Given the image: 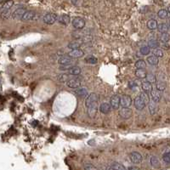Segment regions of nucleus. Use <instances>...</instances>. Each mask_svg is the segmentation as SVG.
<instances>
[{"mask_svg": "<svg viewBox=\"0 0 170 170\" xmlns=\"http://www.w3.org/2000/svg\"><path fill=\"white\" fill-rule=\"evenodd\" d=\"M99 100V97L95 93H91L85 100V106L88 108L94 104H96Z\"/></svg>", "mask_w": 170, "mask_h": 170, "instance_id": "obj_2", "label": "nucleus"}, {"mask_svg": "<svg viewBox=\"0 0 170 170\" xmlns=\"http://www.w3.org/2000/svg\"><path fill=\"white\" fill-rule=\"evenodd\" d=\"M148 46L151 48H157L160 46V43H159V42L157 39H151L148 42Z\"/></svg>", "mask_w": 170, "mask_h": 170, "instance_id": "obj_36", "label": "nucleus"}, {"mask_svg": "<svg viewBox=\"0 0 170 170\" xmlns=\"http://www.w3.org/2000/svg\"><path fill=\"white\" fill-rule=\"evenodd\" d=\"M139 97L145 102V104L147 105V104H149L150 103V96L148 95V93H146V92H145V91H143V92H141L140 93V94H139Z\"/></svg>", "mask_w": 170, "mask_h": 170, "instance_id": "obj_35", "label": "nucleus"}, {"mask_svg": "<svg viewBox=\"0 0 170 170\" xmlns=\"http://www.w3.org/2000/svg\"><path fill=\"white\" fill-rule=\"evenodd\" d=\"M59 21H60V23H61V24H63L65 26H67V25L70 24V22H72L71 21V19H70V16L67 15H61L60 17V19H59Z\"/></svg>", "mask_w": 170, "mask_h": 170, "instance_id": "obj_24", "label": "nucleus"}, {"mask_svg": "<svg viewBox=\"0 0 170 170\" xmlns=\"http://www.w3.org/2000/svg\"><path fill=\"white\" fill-rule=\"evenodd\" d=\"M140 54H143V55H147L150 54L151 52V48L149 46H144L142 48H140Z\"/></svg>", "mask_w": 170, "mask_h": 170, "instance_id": "obj_39", "label": "nucleus"}, {"mask_svg": "<svg viewBox=\"0 0 170 170\" xmlns=\"http://www.w3.org/2000/svg\"><path fill=\"white\" fill-rule=\"evenodd\" d=\"M35 12L34 11H32V10H27L25 12V14L23 15L21 20L24 21H31L33 20L34 17H35Z\"/></svg>", "mask_w": 170, "mask_h": 170, "instance_id": "obj_14", "label": "nucleus"}, {"mask_svg": "<svg viewBox=\"0 0 170 170\" xmlns=\"http://www.w3.org/2000/svg\"><path fill=\"white\" fill-rule=\"evenodd\" d=\"M161 91L157 90V89H152V91L151 92V100L155 102H159L162 99V94L160 93Z\"/></svg>", "mask_w": 170, "mask_h": 170, "instance_id": "obj_12", "label": "nucleus"}, {"mask_svg": "<svg viewBox=\"0 0 170 170\" xmlns=\"http://www.w3.org/2000/svg\"><path fill=\"white\" fill-rule=\"evenodd\" d=\"M57 20H58V16H57V15H55L54 13H47L46 15H44V16L42 18L43 22L48 25L54 24Z\"/></svg>", "mask_w": 170, "mask_h": 170, "instance_id": "obj_3", "label": "nucleus"}, {"mask_svg": "<svg viewBox=\"0 0 170 170\" xmlns=\"http://www.w3.org/2000/svg\"><path fill=\"white\" fill-rule=\"evenodd\" d=\"M135 76L139 78V79H143L145 78L147 76V72L144 70V69H137L135 72Z\"/></svg>", "mask_w": 170, "mask_h": 170, "instance_id": "obj_25", "label": "nucleus"}, {"mask_svg": "<svg viewBox=\"0 0 170 170\" xmlns=\"http://www.w3.org/2000/svg\"><path fill=\"white\" fill-rule=\"evenodd\" d=\"M14 5V0H6L2 3V10L3 9H10V8Z\"/></svg>", "mask_w": 170, "mask_h": 170, "instance_id": "obj_28", "label": "nucleus"}, {"mask_svg": "<svg viewBox=\"0 0 170 170\" xmlns=\"http://www.w3.org/2000/svg\"><path fill=\"white\" fill-rule=\"evenodd\" d=\"M73 60H74V58H72V56L67 54V55L61 56L58 60V63L60 65H69V64H72Z\"/></svg>", "mask_w": 170, "mask_h": 170, "instance_id": "obj_8", "label": "nucleus"}, {"mask_svg": "<svg viewBox=\"0 0 170 170\" xmlns=\"http://www.w3.org/2000/svg\"><path fill=\"white\" fill-rule=\"evenodd\" d=\"M107 169L124 170V169H126V168H125L123 164H121V163H112V164L107 168Z\"/></svg>", "mask_w": 170, "mask_h": 170, "instance_id": "obj_21", "label": "nucleus"}, {"mask_svg": "<svg viewBox=\"0 0 170 170\" xmlns=\"http://www.w3.org/2000/svg\"><path fill=\"white\" fill-rule=\"evenodd\" d=\"M85 61H86V63L92 64V65H95V64L98 63V59L95 58L94 56L90 55V56H88V57L85 58Z\"/></svg>", "mask_w": 170, "mask_h": 170, "instance_id": "obj_33", "label": "nucleus"}, {"mask_svg": "<svg viewBox=\"0 0 170 170\" xmlns=\"http://www.w3.org/2000/svg\"><path fill=\"white\" fill-rule=\"evenodd\" d=\"M167 10H168V13H169V15H170V6H169V8H168V9H167Z\"/></svg>", "mask_w": 170, "mask_h": 170, "instance_id": "obj_48", "label": "nucleus"}, {"mask_svg": "<svg viewBox=\"0 0 170 170\" xmlns=\"http://www.w3.org/2000/svg\"><path fill=\"white\" fill-rule=\"evenodd\" d=\"M170 40V35L168 33H162L161 35V38H160V41L163 42H168Z\"/></svg>", "mask_w": 170, "mask_h": 170, "instance_id": "obj_38", "label": "nucleus"}, {"mask_svg": "<svg viewBox=\"0 0 170 170\" xmlns=\"http://www.w3.org/2000/svg\"><path fill=\"white\" fill-rule=\"evenodd\" d=\"M145 79H146V81L150 82L151 84H154V83L157 82V78L152 73H147V76H146Z\"/></svg>", "mask_w": 170, "mask_h": 170, "instance_id": "obj_37", "label": "nucleus"}, {"mask_svg": "<svg viewBox=\"0 0 170 170\" xmlns=\"http://www.w3.org/2000/svg\"><path fill=\"white\" fill-rule=\"evenodd\" d=\"M146 61L151 66H157L159 62V60H158V57H157L156 55H151V56L147 57Z\"/></svg>", "mask_w": 170, "mask_h": 170, "instance_id": "obj_22", "label": "nucleus"}, {"mask_svg": "<svg viewBox=\"0 0 170 170\" xmlns=\"http://www.w3.org/2000/svg\"><path fill=\"white\" fill-rule=\"evenodd\" d=\"M68 54L70 56H72V58L74 59H78V58H82L84 55V52L82 50V49H79V48H77V49H72L71 50Z\"/></svg>", "mask_w": 170, "mask_h": 170, "instance_id": "obj_11", "label": "nucleus"}, {"mask_svg": "<svg viewBox=\"0 0 170 170\" xmlns=\"http://www.w3.org/2000/svg\"><path fill=\"white\" fill-rule=\"evenodd\" d=\"M156 103L157 102L152 100V101H150V103L148 104V109L151 115H155L157 112V106Z\"/></svg>", "mask_w": 170, "mask_h": 170, "instance_id": "obj_19", "label": "nucleus"}, {"mask_svg": "<svg viewBox=\"0 0 170 170\" xmlns=\"http://www.w3.org/2000/svg\"><path fill=\"white\" fill-rule=\"evenodd\" d=\"M3 1H6V0H3Z\"/></svg>", "mask_w": 170, "mask_h": 170, "instance_id": "obj_49", "label": "nucleus"}, {"mask_svg": "<svg viewBox=\"0 0 170 170\" xmlns=\"http://www.w3.org/2000/svg\"><path fill=\"white\" fill-rule=\"evenodd\" d=\"M97 110H98V107H97V103L96 104H94L92 105L91 106L88 107V111H87V113H88V116L90 118H93L95 117L96 113H97Z\"/></svg>", "mask_w": 170, "mask_h": 170, "instance_id": "obj_13", "label": "nucleus"}, {"mask_svg": "<svg viewBox=\"0 0 170 170\" xmlns=\"http://www.w3.org/2000/svg\"><path fill=\"white\" fill-rule=\"evenodd\" d=\"M120 99H121V97H119V96L117 95V94L112 96L111 100H110V104H111L112 109L118 110V109L119 108V106H121V105H120Z\"/></svg>", "mask_w": 170, "mask_h": 170, "instance_id": "obj_7", "label": "nucleus"}, {"mask_svg": "<svg viewBox=\"0 0 170 170\" xmlns=\"http://www.w3.org/2000/svg\"><path fill=\"white\" fill-rule=\"evenodd\" d=\"M27 10L23 8H20V9H17L16 10H15L12 14V17L14 19H21L23 15L25 14Z\"/></svg>", "mask_w": 170, "mask_h": 170, "instance_id": "obj_16", "label": "nucleus"}, {"mask_svg": "<svg viewBox=\"0 0 170 170\" xmlns=\"http://www.w3.org/2000/svg\"><path fill=\"white\" fill-rule=\"evenodd\" d=\"M163 160L166 163H170V152H167V153L163 154Z\"/></svg>", "mask_w": 170, "mask_h": 170, "instance_id": "obj_41", "label": "nucleus"}, {"mask_svg": "<svg viewBox=\"0 0 170 170\" xmlns=\"http://www.w3.org/2000/svg\"><path fill=\"white\" fill-rule=\"evenodd\" d=\"M69 74V73H68ZM68 74H60L57 77V79L60 83H67L69 80V75Z\"/></svg>", "mask_w": 170, "mask_h": 170, "instance_id": "obj_34", "label": "nucleus"}, {"mask_svg": "<svg viewBox=\"0 0 170 170\" xmlns=\"http://www.w3.org/2000/svg\"><path fill=\"white\" fill-rule=\"evenodd\" d=\"M135 67L137 69H145L146 67V62L144 60H139L135 63Z\"/></svg>", "mask_w": 170, "mask_h": 170, "instance_id": "obj_30", "label": "nucleus"}, {"mask_svg": "<svg viewBox=\"0 0 170 170\" xmlns=\"http://www.w3.org/2000/svg\"><path fill=\"white\" fill-rule=\"evenodd\" d=\"M166 87H167V84L165 81L163 80H159L156 82V88L159 91H164L166 89Z\"/></svg>", "mask_w": 170, "mask_h": 170, "instance_id": "obj_26", "label": "nucleus"}, {"mask_svg": "<svg viewBox=\"0 0 170 170\" xmlns=\"http://www.w3.org/2000/svg\"><path fill=\"white\" fill-rule=\"evenodd\" d=\"M9 9H3L2 10V17L3 18H8L9 16Z\"/></svg>", "mask_w": 170, "mask_h": 170, "instance_id": "obj_43", "label": "nucleus"}, {"mask_svg": "<svg viewBox=\"0 0 170 170\" xmlns=\"http://www.w3.org/2000/svg\"><path fill=\"white\" fill-rule=\"evenodd\" d=\"M134 106L137 110L139 111H142L145 109V107L146 106V104L145 102L139 96V97H136L134 99Z\"/></svg>", "mask_w": 170, "mask_h": 170, "instance_id": "obj_9", "label": "nucleus"}, {"mask_svg": "<svg viewBox=\"0 0 170 170\" xmlns=\"http://www.w3.org/2000/svg\"><path fill=\"white\" fill-rule=\"evenodd\" d=\"M119 116L124 119H129L133 115V111L129 107H122L118 112Z\"/></svg>", "mask_w": 170, "mask_h": 170, "instance_id": "obj_4", "label": "nucleus"}, {"mask_svg": "<svg viewBox=\"0 0 170 170\" xmlns=\"http://www.w3.org/2000/svg\"><path fill=\"white\" fill-rule=\"evenodd\" d=\"M81 72H82L81 67L78 66H73L68 70V73L70 75H73V76H78L81 73Z\"/></svg>", "mask_w": 170, "mask_h": 170, "instance_id": "obj_17", "label": "nucleus"}, {"mask_svg": "<svg viewBox=\"0 0 170 170\" xmlns=\"http://www.w3.org/2000/svg\"><path fill=\"white\" fill-rule=\"evenodd\" d=\"M75 93L78 96L81 97V98H84L88 96V90L86 88H78L76 90H75Z\"/></svg>", "mask_w": 170, "mask_h": 170, "instance_id": "obj_20", "label": "nucleus"}, {"mask_svg": "<svg viewBox=\"0 0 170 170\" xmlns=\"http://www.w3.org/2000/svg\"><path fill=\"white\" fill-rule=\"evenodd\" d=\"M153 54L156 55V56L158 57V58H162V57H163V55H164L163 50H162V49H159L158 48H154V50H153Z\"/></svg>", "mask_w": 170, "mask_h": 170, "instance_id": "obj_40", "label": "nucleus"}, {"mask_svg": "<svg viewBox=\"0 0 170 170\" xmlns=\"http://www.w3.org/2000/svg\"><path fill=\"white\" fill-rule=\"evenodd\" d=\"M72 24L75 29L82 30L85 27V21L84 19H83L81 17H74L72 20Z\"/></svg>", "mask_w": 170, "mask_h": 170, "instance_id": "obj_1", "label": "nucleus"}, {"mask_svg": "<svg viewBox=\"0 0 170 170\" xmlns=\"http://www.w3.org/2000/svg\"><path fill=\"white\" fill-rule=\"evenodd\" d=\"M169 29V25L166 24V23H161V24H159L158 27H157V31H158L159 33H168Z\"/></svg>", "mask_w": 170, "mask_h": 170, "instance_id": "obj_27", "label": "nucleus"}, {"mask_svg": "<svg viewBox=\"0 0 170 170\" xmlns=\"http://www.w3.org/2000/svg\"><path fill=\"white\" fill-rule=\"evenodd\" d=\"M150 162H151V166H153L154 168H159L160 167V162H159V160H158V158L157 157L151 156Z\"/></svg>", "mask_w": 170, "mask_h": 170, "instance_id": "obj_29", "label": "nucleus"}, {"mask_svg": "<svg viewBox=\"0 0 170 170\" xmlns=\"http://www.w3.org/2000/svg\"><path fill=\"white\" fill-rule=\"evenodd\" d=\"M157 16L158 18L163 20V19H166L168 16H169V13H168V10L166 9H160L158 12H157Z\"/></svg>", "mask_w": 170, "mask_h": 170, "instance_id": "obj_32", "label": "nucleus"}, {"mask_svg": "<svg viewBox=\"0 0 170 170\" xmlns=\"http://www.w3.org/2000/svg\"><path fill=\"white\" fill-rule=\"evenodd\" d=\"M129 157H130V160L134 164H138V163H140L143 160V157L142 155L139 153V152H137V151H133L130 153L129 155Z\"/></svg>", "mask_w": 170, "mask_h": 170, "instance_id": "obj_5", "label": "nucleus"}, {"mask_svg": "<svg viewBox=\"0 0 170 170\" xmlns=\"http://www.w3.org/2000/svg\"><path fill=\"white\" fill-rule=\"evenodd\" d=\"M120 105L122 107H129L132 105V99L128 95H123L120 99Z\"/></svg>", "mask_w": 170, "mask_h": 170, "instance_id": "obj_10", "label": "nucleus"}, {"mask_svg": "<svg viewBox=\"0 0 170 170\" xmlns=\"http://www.w3.org/2000/svg\"><path fill=\"white\" fill-rule=\"evenodd\" d=\"M84 169L85 170H94V169H96V167H94L93 164L88 163V164H85Z\"/></svg>", "mask_w": 170, "mask_h": 170, "instance_id": "obj_44", "label": "nucleus"}, {"mask_svg": "<svg viewBox=\"0 0 170 170\" xmlns=\"http://www.w3.org/2000/svg\"><path fill=\"white\" fill-rule=\"evenodd\" d=\"M169 48L170 46L167 44V42H163V48H164V49H169Z\"/></svg>", "mask_w": 170, "mask_h": 170, "instance_id": "obj_45", "label": "nucleus"}, {"mask_svg": "<svg viewBox=\"0 0 170 170\" xmlns=\"http://www.w3.org/2000/svg\"><path fill=\"white\" fill-rule=\"evenodd\" d=\"M146 26H147V28H148L149 30H151V31H153V30H156V29H157L158 24H157V20H155V19H151V20H149V21H147V24H146Z\"/></svg>", "mask_w": 170, "mask_h": 170, "instance_id": "obj_18", "label": "nucleus"}, {"mask_svg": "<svg viewBox=\"0 0 170 170\" xmlns=\"http://www.w3.org/2000/svg\"><path fill=\"white\" fill-rule=\"evenodd\" d=\"M81 84H82V79L79 78H71L66 83V85L69 88H78L81 86Z\"/></svg>", "mask_w": 170, "mask_h": 170, "instance_id": "obj_6", "label": "nucleus"}, {"mask_svg": "<svg viewBox=\"0 0 170 170\" xmlns=\"http://www.w3.org/2000/svg\"><path fill=\"white\" fill-rule=\"evenodd\" d=\"M112 108V107L111 104H108V103H102L100 106V111L103 114H108V113H110Z\"/></svg>", "mask_w": 170, "mask_h": 170, "instance_id": "obj_15", "label": "nucleus"}, {"mask_svg": "<svg viewBox=\"0 0 170 170\" xmlns=\"http://www.w3.org/2000/svg\"><path fill=\"white\" fill-rule=\"evenodd\" d=\"M127 169H129V170H131V169H134V170H136V169H139V168H137V167H129Z\"/></svg>", "mask_w": 170, "mask_h": 170, "instance_id": "obj_47", "label": "nucleus"}, {"mask_svg": "<svg viewBox=\"0 0 170 170\" xmlns=\"http://www.w3.org/2000/svg\"><path fill=\"white\" fill-rule=\"evenodd\" d=\"M81 46H82V42H72L67 45V48L72 50V49L79 48Z\"/></svg>", "mask_w": 170, "mask_h": 170, "instance_id": "obj_31", "label": "nucleus"}, {"mask_svg": "<svg viewBox=\"0 0 170 170\" xmlns=\"http://www.w3.org/2000/svg\"><path fill=\"white\" fill-rule=\"evenodd\" d=\"M72 66V64H69V65H60V71H68Z\"/></svg>", "mask_w": 170, "mask_h": 170, "instance_id": "obj_42", "label": "nucleus"}, {"mask_svg": "<svg viewBox=\"0 0 170 170\" xmlns=\"http://www.w3.org/2000/svg\"><path fill=\"white\" fill-rule=\"evenodd\" d=\"M128 86H129L130 88H133V87H135V86H136V84H135V83H133V82H130V83L128 84Z\"/></svg>", "mask_w": 170, "mask_h": 170, "instance_id": "obj_46", "label": "nucleus"}, {"mask_svg": "<svg viewBox=\"0 0 170 170\" xmlns=\"http://www.w3.org/2000/svg\"><path fill=\"white\" fill-rule=\"evenodd\" d=\"M141 88L143 89V91L146 92V93H151L152 91V84H151L150 82L146 81V82H144L142 84H141Z\"/></svg>", "mask_w": 170, "mask_h": 170, "instance_id": "obj_23", "label": "nucleus"}]
</instances>
